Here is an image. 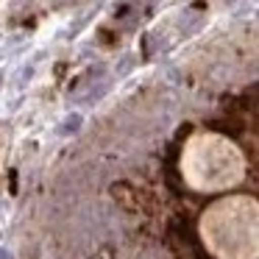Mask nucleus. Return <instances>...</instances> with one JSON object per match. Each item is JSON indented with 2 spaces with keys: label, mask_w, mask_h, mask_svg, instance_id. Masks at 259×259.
Listing matches in <instances>:
<instances>
[{
  "label": "nucleus",
  "mask_w": 259,
  "mask_h": 259,
  "mask_svg": "<svg viewBox=\"0 0 259 259\" xmlns=\"http://www.w3.org/2000/svg\"><path fill=\"white\" fill-rule=\"evenodd\" d=\"M78 123H81V117L73 114V117L67 120V125H62V134H73V131H78Z\"/></svg>",
  "instance_id": "f257e3e1"
}]
</instances>
